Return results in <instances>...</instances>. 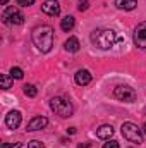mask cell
<instances>
[{"mask_svg":"<svg viewBox=\"0 0 146 148\" xmlns=\"http://www.w3.org/2000/svg\"><path fill=\"white\" fill-rule=\"evenodd\" d=\"M119 41V36L113 29H96L91 33V43L100 50H110Z\"/></svg>","mask_w":146,"mask_h":148,"instance_id":"2","label":"cell"},{"mask_svg":"<svg viewBox=\"0 0 146 148\" xmlns=\"http://www.w3.org/2000/svg\"><path fill=\"white\" fill-rule=\"evenodd\" d=\"M50 109L55 112L57 115H60V117H71L72 115V103L69 102V100H65V98H62V97H55V98H52L50 100Z\"/></svg>","mask_w":146,"mask_h":148,"instance_id":"3","label":"cell"},{"mask_svg":"<svg viewBox=\"0 0 146 148\" xmlns=\"http://www.w3.org/2000/svg\"><path fill=\"white\" fill-rule=\"evenodd\" d=\"M77 148H91V145H89V143H79Z\"/></svg>","mask_w":146,"mask_h":148,"instance_id":"24","label":"cell"},{"mask_svg":"<svg viewBox=\"0 0 146 148\" xmlns=\"http://www.w3.org/2000/svg\"><path fill=\"white\" fill-rule=\"evenodd\" d=\"M103 148H119V143H117V141H113V140H110L108 143H105V145H103Z\"/></svg>","mask_w":146,"mask_h":148,"instance_id":"23","label":"cell"},{"mask_svg":"<svg viewBox=\"0 0 146 148\" xmlns=\"http://www.w3.org/2000/svg\"><path fill=\"white\" fill-rule=\"evenodd\" d=\"M21 119H23L21 112L19 110H12V112L7 114V117H5V124H7L9 129H17V127L21 126Z\"/></svg>","mask_w":146,"mask_h":148,"instance_id":"10","label":"cell"},{"mask_svg":"<svg viewBox=\"0 0 146 148\" xmlns=\"http://www.w3.org/2000/svg\"><path fill=\"white\" fill-rule=\"evenodd\" d=\"M10 76H12L14 79H23L24 73H23L21 67H12V69H10Z\"/></svg>","mask_w":146,"mask_h":148,"instance_id":"18","label":"cell"},{"mask_svg":"<svg viewBox=\"0 0 146 148\" xmlns=\"http://www.w3.org/2000/svg\"><path fill=\"white\" fill-rule=\"evenodd\" d=\"M120 129H122V136H124L127 141L136 143V145L143 143V133H141V129H139L134 122H124Z\"/></svg>","mask_w":146,"mask_h":148,"instance_id":"4","label":"cell"},{"mask_svg":"<svg viewBox=\"0 0 146 148\" xmlns=\"http://www.w3.org/2000/svg\"><path fill=\"white\" fill-rule=\"evenodd\" d=\"M35 3V0H17V5L21 7H31Z\"/></svg>","mask_w":146,"mask_h":148,"instance_id":"21","label":"cell"},{"mask_svg":"<svg viewBox=\"0 0 146 148\" xmlns=\"http://www.w3.org/2000/svg\"><path fill=\"white\" fill-rule=\"evenodd\" d=\"M48 126V119L45 117V115H36V117H33L29 122H28V126H26V131H40V129H45Z\"/></svg>","mask_w":146,"mask_h":148,"instance_id":"9","label":"cell"},{"mask_svg":"<svg viewBox=\"0 0 146 148\" xmlns=\"http://www.w3.org/2000/svg\"><path fill=\"white\" fill-rule=\"evenodd\" d=\"M0 148H21V143H3Z\"/></svg>","mask_w":146,"mask_h":148,"instance_id":"22","label":"cell"},{"mask_svg":"<svg viewBox=\"0 0 146 148\" xmlns=\"http://www.w3.org/2000/svg\"><path fill=\"white\" fill-rule=\"evenodd\" d=\"M2 19L5 24H10V26H17V24H23L24 23V16L16 9V7H7L2 14Z\"/></svg>","mask_w":146,"mask_h":148,"instance_id":"6","label":"cell"},{"mask_svg":"<svg viewBox=\"0 0 146 148\" xmlns=\"http://www.w3.org/2000/svg\"><path fill=\"white\" fill-rule=\"evenodd\" d=\"M88 7H89V2L88 0H81L79 3H77V9L83 12V10H88Z\"/></svg>","mask_w":146,"mask_h":148,"instance_id":"20","label":"cell"},{"mask_svg":"<svg viewBox=\"0 0 146 148\" xmlns=\"http://www.w3.org/2000/svg\"><path fill=\"white\" fill-rule=\"evenodd\" d=\"M143 133H145V134H146V124H145V126H143Z\"/></svg>","mask_w":146,"mask_h":148,"instance_id":"27","label":"cell"},{"mask_svg":"<svg viewBox=\"0 0 146 148\" xmlns=\"http://www.w3.org/2000/svg\"><path fill=\"white\" fill-rule=\"evenodd\" d=\"M79 40L77 38H74V36H71L65 43H64V48L67 50V52H72V53H76V52H79Z\"/></svg>","mask_w":146,"mask_h":148,"instance_id":"14","label":"cell"},{"mask_svg":"<svg viewBox=\"0 0 146 148\" xmlns=\"http://www.w3.org/2000/svg\"><path fill=\"white\" fill-rule=\"evenodd\" d=\"M24 95H26V97H29V98L36 97V95H38L36 86H35V84H24Z\"/></svg>","mask_w":146,"mask_h":148,"instance_id":"17","label":"cell"},{"mask_svg":"<svg viewBox=\"0 0 146 148\" xmlns=\"http://www.w3.org/2000/svg\"><path fill=\"white\" fill-rule=\"evenodd\" d=\"M96 136H98L100 140H110V138L113 136V127L108 126V124L100 126V127L96 129Z\"/></svg>","mask_w":146,"mask_h":148,"instance_id":"12","label":"cell"},{"mask_svg":"<svg viewBox=\"0 0 146 148\" xmlns=\"http://www.w3.org/2000/svg\"><path fill=\"white\" fill-rule=\"evenodd\" d=\"M74 24H76V19H74L72 16H65L64 19H62V23H60V28H62V31H71L74 28Z\"/></svg>","mask_w":146,"mask_h":148,"instance_id":"15","label":"cell"},{"mask_svg":"<svg viewBox=\"0 0 146 148\" xmlns=\"http://www.w3.org/2000/svg\"><path fill=\"white\" fill-rule=\"evenodd\" d=\"M134 43L138 48H146V21L145 23H139L138 28L134 29Z\"/></svg>","mask_w":146,"mask_h":148,"instance_id":"7","label":"cell"},{"mask_svg":"<svg viewBox=\"0 0 146 148\" xmlns=\"http://www.w3.org/2000/svg\"><path fill=\"white\" fill-rule=\"evenodd\" d=\"M115 7L120 10H134L138 7V0H115Z\"/></svg>","mask_w":146,"mask_h":148,"instance_id":"13","label":"cell"},{"mask_svg":"<svg viewBox=\"0 0 146 148\" xmlns=\"http://www.w3.org/2000/svg\"><path fill=\"white\" fill-rule=\"evenodd\" d=\"M33 43L41 53H48L53 47V28L41 24L33 29Z\"/></svg>","mask_w":146,"mask_h":148,"instance_id":"1","label":"cell"},{"mask_svg":"<svg viewBox=\"0 0 146 148\" xmlns=\"http://www.w3.org/2000/svg\"><path fill=\"white\" fill-rule=\"evenodd\" d=\"M0 2H2V5H5V3H7L9 0H0Z\"/></svg>","mask_w":146,"mask_h":148,"instance_id":"26","label":"cell"},{"mask_svg":"<svg viewBox=\"0 0 146 148\" xmlns=\"http://www.w3.org/2000/svg\"><path fill=\"white\" fill-rule=\"evenodd\" d=\"M12 81H14L12 76H9V74H2V76H0V88H2V90H9V88L12 86Z\"/></svg>","mask_w":146,"mask_h":148,"instance_id":"16","label":"cell"},{"mask_svg":"<svg viewBox=\"0 0 146 148\" xmlns=\"http://www.w3.org/2000/svg\"><path fill=\"white\" fill-rule=\"evenodd\" d=\"M145 114H146V107H145Z\"/></svg>","mask_w":146,"mask_h":148,"instance_id":"28","label":"cell"},{"mask_svg":"<svg viewBox=\"0 0 146 148\" xmlns=\"http://www.w3.org/2000/svg\"><path fill=\"white\" fill-rule=\"evenodd\" d=\"M76 83L77 84H81V86H86V84H89L91 83V73L89 71H86V69H79L77 73H76Z\"/></svg>","mask_w":146,"mask_h":148,"instance_id":"11","label":"cell"},{"mask_svg":"<svg viewBox=\"0 0 146 148\" xmlns=\"http://www.w3.org/2000/svg\"><path fill=\"white\" fill-rule=\"evenodd\" d=\"M41 10L50 16V17H57L60 14V5H59V0H45L43 5H41Z\"/></svg>","mask_w":146,"mask_h":148,"instance_id":"8","label":"cell"},{"mask_svg":"<svg viewBox=\"0 0 146 148\" xmlns=\"http://www.w3.org/2000/svg\"><path fill=\"white\" fill-rule=\"evenodd\" d=\"M113 97L120 102H127V103H132L136 98H138V93L134 88L127 86V84H120L113 90Z\"/></svg>","mask_w":146,"mask_h":148,"instance_id":"5","label":"cell"},{"mask_svg":"<svg viewBox=\"0 0 146 148\" xmlns=\"http://www.w3.org/2000/svg\"><path fill=\"white\" fill-rule=\"evenodd\" d=\"M28 148H45V145L41 141H38V140H33V141L28 143Z\"/></svg>","mask_w":146,"mask_h":148,"instance_id":"19","label":"cell"},{"mask_svg":"<svg viewBox=\"0 0 146 148\" xmlns=\"http://www.w3.org/2000/svg\"><path fill=\"white\" fill-rule=\"evenodd\" d=\"M67 133H69V134H74V133H76V127H69Z\"/></svg>","mask_w":146,"mask_h":148,"instance_id":"25","label":"cell"}]
</instances>
